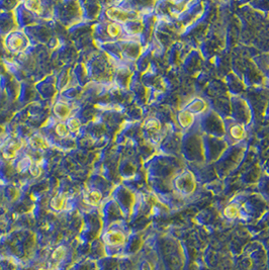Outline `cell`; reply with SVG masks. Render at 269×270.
I'll list each match as a JSON object with an SVG mask.
<instances>
[{
  "instance_id": "cell-1",
  "label": "cell",
  "mask_w": 269,
  "mask_h": 270,
  "mask_svg": "<svg viewBox=\"0 0 269 270\" xmlns=\"http://www.w3.org/2000/svg\"><path fill=\"white\" fill-rule=\"evenodd\" d=\"M232 135L235 138H239L240 139V138L243 136V131H242V129H240L239 127H235L232 130Z\"/></svg>"
}]
</instances>
